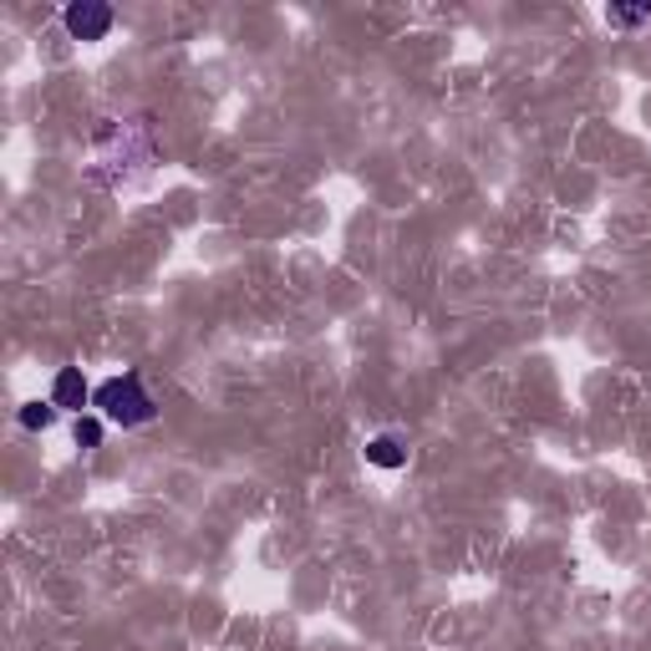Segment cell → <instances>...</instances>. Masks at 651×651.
I'll list each match as a JSON object with an SVG mask.
<instances>
[{
  "instance_id": "obj_7",
  "label": "cell",
  "mask_w": 651,
  "mask_h": 651,
  "mask_svg": "<svg viewBox=\"0 0 651 651\" xmlns=\"http://www.w3.org/2000/svg\"><path fill=\"white\" fill-rule=\"evenodd\" d=\"M606 21L631 31V26H641V21H651V5H606Z\"/></svg>"
},
{
  "instance_id": "obj_3",
  "label": "cell",
  "mask_w": 651,
  "mask_h": 651,
  "mask_svg": "<svg viewBox=\"0 0 651 651\" xmlns=\"http://www.w3.org/2000/svg\"><path fill=\"white\" fill-rule=\"evenodd\" d=\"M51 402H57L61 413L82 417V407L92 402V387H87V377H82V367H61L57 371V382H51Z\"/></svg>"
},
{
  "instance_id": "obj_6",
  "label": "cell",
  "mask_w": 651,
  "mask_h": 651,
  "mask_svg": "<svg viewBox=\"0 0 651 651\" xmlns=\"http://www.w3.org/2000/svg\"><path fill=\"white\" fill-rule=\"evenodd\" d=\"M57 417H61L57 402H26V407H21V428H51Z\"/></svg>"
},
{
  "instance_id": "obj_2",
  "label": "cell",
  "mask_w": 651,
  "mask_h": 651,
  "mask_svg": "<svg viewBox=\"0 0 651 651\" xmlns=\"http://www.w3.org/2000/svg\"><path fill=\"white\" fill-rule=\"evenodd\" d=\"M61 26H67L72 42H103L107 31H113V5H103V0H76V5L61 11Z\"/></svg>"
},
{
  "instance_id": "obj_4",
  "label": "cell",
  "mask_w": 651,
  "mask_h": 651,
  "mask_svg": "<svg viewBox=\"0 0 651 651\" xmlns=\"http://www.w3.org/2000/svg\"><path fill=\"white\" fill-rule=\"evenodd\" d=\"M367 463H377V469H402V463H407V443H402L398 433H377L367 443Z\"/></svg>"
},
{
  "instance_id": "obj_5",
  "label": "cell",
  "mask_w": 651,
  "mask_h": 651,
  "mask_svg": "<svg viewBox=\"0 0 651 651\" xmlns=\"http://www.w3.org/2000/svg\"><path fill=\"white\" fill-rule=\"evenodd\" d=\"M72 438H76V448H103V417H92V413H82L72 423Z\"/></svg>"
},
{
  "instance_id": "obj_1",
  "label": "cell",
  "mask_w": 651,
  "mask_h": 651,
  "mask_svg": "<svg viewBox=\"0 0 651 651\" xmlns=\"http://www.w3.org/2000/svg\"><path fill=\"white\" fill-rule=\"evenodd\" d=\"M92 407L113 428H149L158 417V402L149 398V387H143L138 371H122V377H107L103 387H92Z\"/></svg>"
}]
</instances>
